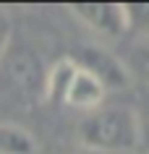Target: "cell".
<instances>
[{
    "mask_svg": "<svg viewBox=\"0 0 149 154\" xmlns=\"http://www.w3.org/2000/svg\"><path fill=\"white\" fill-rule=\"evenodd\" d=\"M73 60L81 65L84 71H89L107 91L110 89H120V86L128 84V71H126V65L120 63L115 55H110L107 50H102V47H84Z\"/></svg>",
    "mask_w": 149,
    "mask_h": 154,
    "instance_id": "cell-4",
    "label": "cell"
},
{
    "mask_svg": "<svg viewBox=\"0 0 149 154\" xmlns=\"http://www.w3.org/2000/svg\"><path fill=\"white\" fill-rule=\"evenodd\" d=\"M0 68L8 79L11 89L21 94L24 99L34 102L37 97H45V76H47V68H42L39 57L29 45L21 47V45H13L5 50V55L0 60Z\"/></svg>",
    "mask_w": 149,
    "mask_h": 154,
    "instance_id": "cell-2",
    "label": "cell"
},
{
    "mask_svg": "<svg viewBox=\"0 0 149 154\" xmlns=\"http://www.w3.org/2000/svg\"><path fill=\"white\" fill-rule=\"evenodd\" d=\"M147 102H149V97H147Z\"/></svg>",
    "mask_w": 149,
    "mask_h": 154,
    "instance_id": "cell-11",
    "label": "cell"
},
{
    "mask_svg": "<svg viewBox=\"0 0 149 154\" xmlns=\"http://www.w3.org/2000/svg\"><path fill=\"white\" fill-rule=\"evenodd\" d=\"M11 42H13V24H11V16L0 8V60L11 47Z\"/></svg>",
    "mask_w": 149,
    "mask_h": 154,
    "instance_id": "cell-9",
    "label": "cell"
},
{
    "mask_svg": "<svg viewBox=\"0 0 149 154\" xmlns=\"http://www.w3.org/2000/svg\"><path fill=\"white\" fill-rule=\"evenodd\" d=\"M105 97H107V89L89 71H84L81 65H79L76 73H73V79H71V84H68V89H66L63 105L73 107V110H81V112H94L97 107L105 105Z\"/></svg>",
    "mask_w": 149,
    "mask_h": 154,
    "instance_id": "cell-5",
    "label": "cell"
},
{
    "mask_svg": "<svg viewBox=\"0 0 149 154\" xmlns=\"http://www.w3.org/2000/svg\"><path fill=\"white\" fill-rule=\"evenodd\" d=\"M71 16L79 18L86 29L102 37H123L131 32V13L128 5H105V3H76L71 5Z\"/></svg>",
    "mask_w": 149,
    "mask_h": 154,
    "instance_id": "cell-3",
    "label": "cell"
},
{
    "mask_svg": "<svg viewBox=\"0 0 149 154\" xmlns=\"http://www.w3.org/2000/svg\"><path fill=\"white\" fill-rule=\"evenodd\" d=\"M120 63L126 65V71L131 76H136L139 81H144L149 86V39L139 37L131 47L126 50V57Z\"/></svg>",
    "mask_w": 149,
    "mask_h": 154,
    "instance_id": "cell-8",
    "label": "cell"
},
{
    "mask_svg": "<svg viewBox=\"0 0 149 154\" xmlns=\"http://www.w3.org/2000/svg\"><path fill=\"white\" fill-rule=\"evenodd\" d=\"M79 144L94 154H136L141 146L139 112L123 105H102L79 123Z\"/></svg>",
    "mask_w": 149,
    "mask_h": 154,
    "instance_id": "cell-1",
    "label": "cell"
},
{
    "mask_svg": "<svg viewBox=\"0 0 149 154\" xmlns=\"http://www.w3.org/2000/svg\"><path fill=\"white\" fill-rule=\"evenodd\" d=\"M76 60L73 57H60L58 63H52L47 68V76H45V97L55 105H63V97H66V89L71 79L76 73Z\"/></svg>",
    "mask_w": 149,
    "mask_h": 154,
    "instance_id": "cell-6",
    "label": "cell"
},
{
    "mask_svg": "<svg viewBox=\"0 0 149 154\" xmlns=\"http://www.w3.org/2000/svg\"><path fill=\"white\" fill-rule=\"evenodd\" d=\"M39 144L26 128L16 123H0V154H37Z\"/></svg>",
    "mask_w": 149,
    "mask_h": 154,
    "instance_id": "cell-7",
    "label": "cell"
},
{
    "mask_svg": "<svg viewBox=\"0 0 149 154\" xmlns=\"http://www.w3.org/2000/svg\"><path fill=\"white\" fill-rule=\"evenodd\" d=\"M141 154H149V152H141Z\"/></svg>",
    "mask_w": 149,
    "mask_h": 154,
    "instance_id": "cell-10",
    "label": "cell"
}]
</instances>
